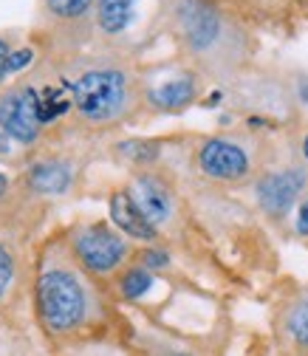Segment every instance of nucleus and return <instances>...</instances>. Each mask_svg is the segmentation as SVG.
Here are the masks:
<instances>
[{
	"label": "nucleus",
	"mask_w": 308,
	"mask_h": 356,
	"mask_svg": "<svg viewBox=\"0 0 308 356\" xmlns=\"http://www.w3.org/2000/svg\"><path fill=\"white\" fill-rule=\"evenodd\" d=\"M161 23L184 63L218 85L238 79L254 54L243 20L218 0H161Z\"/></svg>",
	"instance_id": "f257e3e1"
},
{
	"label": "nucleus",
	"mask_w": 308,
	"mask_h": 356,
	"mask_svg": "<svg viewBox=\"0 0 308 356\" xmlns=\"http://www.w3.org/2000/svg\"><path fill=\"white\" fill-rule=\"evenodd\" d=\"M34 317L51 339H76L108 320V302L65 241H49L34 266Z\"/></svg>",
	"instance_id": "f03ea898"
},
{
	"label": "nucleus",
	"mask_w": 308,
	"mask_h": 356,
	"mask_svg": "<svg viewBox=\"0 0 308 356\" xmlns=\"http://www.w3.org/2000/svg\"><path fill=\"white\" fill-rule=\"evenodd\" d=\"M60 82L71 97L74 119L94 130L124 124L145 105L142 74L119 49H105L85 60L74 57Z\"/></svg>",
	"instance_id": "7ed1b4c3"
},
{
	"label": "nucleus",
	"mask_w": 308,
	"mask_h": 356,
	"mask_svg": "<svg viewBox=\"0 0 308 356\" xmlns=\"http://www.w3.org/2000/svg\"><path fill=\"white\" fill-rule=\"evenodd\" d=\"M266 145L254 133H215L195 147V170L204 181L218 187H243L266 164Z\"/></svg>",
	"instance_id": "20e7f679"
},
{
	"label": "nucleus",
	"mask_w": 308,
	"mask_h": 356,
	"mask_svg": "<svg viewBox=\"0 0 308 356\" xmlns=\"http://www.w3.org/2000/svg\"><path fill=\"white\" fill-rule=\"evenodd\" d=\"M65 243L76 263L97 280L119 275L136 257L130 238H124L111 220H79L68 229Z\"/></svg>",
	"instance_id": "39448f33"
},
{
	"label": "nucleus",
	"mask_w": 308,
	"mask_h": 356,
	"mask_svg": "<svg viewBox=\"0 0 308 356\" xmlns=\"http://www.w3.org/2000/svg\"><path fill=\"white\" fill-rule=\"evenodd\" d=\"M252 198L269 220H286L300 201L308 198V164L297 156L272 164L266 161L252 181Z\"/></svg>",
	"instance_id": "423d86ee"
},
{
	"label": "nucleus",
	"mask_w": 308,
	"mask_h": 356,
	"mask_svg": "<svg viewBox=\"0 0 308 356\" xmlns=\"http://www.w3.org/2000/svg\"><path fill=\"white\" fill-rule=\"evenodd\" d=\"M40 26L63 57H76L97 37V0H40Z\"/></svg>",
	"instance_id": "0eeeda50"
},
{
	"label": "nucleus",
	"mask_w": 308,
	"mask_h": 356,
	"mask_svg": "<svg viewBox=\"0 0 308 356\" xmlns=\"http://www.w3.org/2000/svg\"><path fill=\"white\" fill-rule=\"evenodd\" d=\"M204 76L190 65H175L167 71H150L142 76V97L153 113H184L201 99Z\"/></svg>",
	"instance_id": "6e6552de"
},
{
	"label": "nucleus",
	"mask_w": 308,
	"mask_h": 356,
	"mask_svg": "<svg viewBox=\"0 0 308 356\" xmlns=\"http://www.w3.org/2000/svg\"><path fill=\"white\" fill-rule=\"evenodd\" d=\"M0 127L23 147L37 145L46 122L40 108V88L34 82H15L0 94Z\"/></svg>",
	"instance_id": "1a4fd4ad"
},
{
	"label": "nucleus",
	"mask_w": 308,
	"mask_h": 356,
	"mask_svg": "<svg viewBox=\"0 0 308 356\" xmlns=\"http://www.w3.org/2000/svg\"><path fill=\"white\" fill-rule=\"evenodd\" d=\"M124 190L161 235L175 227V220H179V195H175L167 178H161L153 170H136V175L130 178Z\"/></svg>",
	"instance_id": "9d476101"
},
{
	"label": "nucleus",
	"mask_w": 308,
	"mask_h": 356,
	"mask_svg": "<svg viewBox=\"0 0 308 356\" xmlns=\"http://www.w3.org/2000/svg\"><path fill=\"white\" fill-rule=\"evenodd\" d=\"M139 20L142 0H97V37L108 42V49L122 51Z\"/></svg>",
	"instance_id": "9b49d317"
},
{
	"label": "nucleus",
	"mask_w": 308,
	"mask_h": 356,
	"mask_svg": "<svg viewBox=\"0 0 308 356\" xmlns=\"http://www.w3.org/2000/svg\"><path fill=\"white\" fill-rule=\"evenodd\" d=\"M76 164L71 159H63V156H54V159H40L34 161L23 181L26 187L34 193V195H42V198H57V195H65L74 181H76Z\"/></svg>",
	"instance_id": "f8f14e48"
},
{
	"label": "nucleus",
	"mask_w": 308,
	"mask_h": 356,
	"mask_svg": "<svg viewBox=\"0 0 308 356\" xmlns=\"http://www.w3.org/2000/svg\"><path fill=\"white\" fill-rule=\"evenodd\" d=\"M108 212H111V224L130 241L136 243H159L161 232L145 218V212L136 207V201L130 198L127 190H116L108 201Z\"/></svg>",
	"instance_id": "ddd939ff"
},
{
	"label": "nucleus",
	"mask_w": 308,
	"mask_h": 356,
	"mask_svg": "<svg viewBox=\"0 0 308 356\" xmlns=\"http://www.w3.org/2000/svg\"><path fill=\"white\" fill-rule=\"evenodd\" d=\"M277 331L294 350L308 353V289H297L277 314Z\"/></svg>",
	"instance_id": "4468645a"
},
{
	"label": "nucleus",
	"mask_w": 308,
	"mask_h": 356,
	"mask_svg": "<svg viewBox=\"0 0 308 356\" xmlns=\"http://www.w3.org/2000/svg\"><path fill=\"white\" fill-rule=\"evenodd\" d=\"M23 289V260L15 243L0 238V308H12Z\"/></svg>",
	"instance_id": "2eb2a0df"
},
{
	"label": "nucleus",
	"mask_w": 308,
	"mask_h": 356,
	"mask_svg": "<svg viewBox=\"0 0 308 356\" xmlns=\"http://www.w3.org/2000/svg\"><path fill=\"white\" fill-rule=\"evenodd\" d=\"M156 272H150V269H145L142 263H127L124 269L116 275V294L122 297V300H127V302H139V300H145L153 289H156Z\"/></svg>",
	"instance_id": "dca6fc26"
},
{
	"label": "nucleus",
	"mask_w": 308,
	"mask_h": 356,
	"mask_svg": "<svg viewBox=\"0 0 308 356\" xmlns=\"http://www.w3.org/2000/svg\"><path fill=\"white\" fill-rule=\"evenodd\" d=\"M133 356H201V353L187 342L164 337V334H136Z\"/></svg>",
	"instance_id": "f3484780"
},
{
	"label": "nucleus",
	"mask_w": 308,
	"mask_h": 356,
	"mask_svg": "<svg viewBox=\"0 0 308 356\" xmlns=\"http://www.w3.org/2000/svg\"><path fill=\"white\" fill-rule=\"evenodd\" d=\"M113 150H116V156H119L122 161H127L130 167L150 170V167L161 159L164 145H161L159 139H124V142H119Z\"/></svg>",
	"instance_id": "a211bd4d"
},
{
	"label": "nucleus",
	"mask_w": 308,
	"mask_h": 356,
	"mask_svg": "<svg viewBox=\"0 0 308 356\" xmlns=\"http://www.w3.org/2000/svg\"><path fill=\"white\" fill-rule=\"evenodd\" d=\"M136 263H142L145 269H150V272H161V269H167V266L172 263V257H170V252L167 249H161L159 243H147L145 249H139L136 252V257H133Z\"/></svg>",
	"instance_id": "6ab92c4d"
},
{
	"label": "nucleus",
	"mask_w": 308,
	"mask_h": 356,
	"mask_svg": "<svg viewBox=\"0 0 308 356\" xmlns=\"http://www.w3.org/2000/svg\"><path fill=\"white\" fill-rule=\"evenodd\" d=\"M286 88H289L291 108L308 113V71H297V74H291V79H286Z\"/></svg>",
	"instance_id": "aec40b11"
},
{
	"label": "nucleus",
	"mask_w": 308,
	"mask_h": 356,
	"mask_svg": "<svg viewBox=\"0 0 308 356\" xmlns=\"http://www.w3.org/2000/svg\"><path fill=\"white\" fill-rule=\"evenodd\" d=\"M31 63H34V49H29V46L15 49V51H12V57H9V76H12V74L26 71Z\"/></svg>",
	"instance_id": "412c9836"
},
{
	"label": "nucleus",
	"mask_w": 308,
	"mask_h": 356,
	"mask_svg": "<svg viewBox=\"0 0 308 356\" xmlns=\"http://www.w3.org/2000/svg\"><path fill=\"white\" fill-rule=\"evenodd\" d=\"M12 40L6 34H0V88H3L6 76H9V57H12Z\"/></svg>",
	"instance_id": "4be33fe9"
},
{
	"label": "nucleus",
	"mask_w": 308,
	"mask_h": 356,
	"mask_svg": "<svg viewBox=\"0 0 308 356\" xmlns=\"http://www.w3.org/2000/svg\"><path fill=\"white\" fill-rule=\"evenodd\" d=\"M294 232L300 238H308V198H302L300 207L294 209Z\"/></svg>",
	"instance_id": "5701e85b"
},
{
	"label": "nucleus",
	"mask_w": 308,
	"mask_h": 356,
	"mask_svg": "<svg viewBox=\"0 0 308 356\" xmlns=\"http://www.w3.org/2000/svg\"><path fill=\"white\" fill-rule=\"evenodd\" d=\"M294 156H297L302 164H308V130L300 136V142H297V147H294Z\"/></svg>",
	"instance_id": "b1692460"
},
{
	"label": "nucleus",
	"mask_w": 308,
	"mask_h": 356,
	"mask_svg": "<svg viewBox=\"0 0 308 356\" xmlns=\"http://www.w3.org/2000/svg\"><path fill=\"white\" fill-rule=\"evenodd\" d=\"M254 6H260V9H280V6H286L289 0H252Z\"/></svg>",
	"instance_id": "393cba45"
},
{
	"label": "nucleus",
	"mask_w": 308,
	"mask_h": 356,
	"mask_svg": "<svg viewBox=\"0 0 308 356\" xmlns=\"http://www.w3.org/2000/svg\"><path fill=\"white\" fill-rule=\"evenodd\" d=\"M9 175L6 172H0V198H6V193H9Z\"/></svg>",
	"instance_id": "a878e982"
},
{
	"label": "nucleus",
	"mask_w": 308,
	"mask_h": 356,
	"mask_svg": "<svg viewBox=\"0 0 308 356\" xmlns=\"http://www.w3.org/2000/svg\"><path fill=\"white\" fill-rule=\"evenodd\" d=\"M9 136H6V133H3V127H0V156H6V150H9Z\"/></svg>",
	"instance_id": "bb28decb"
}]
</instances>
